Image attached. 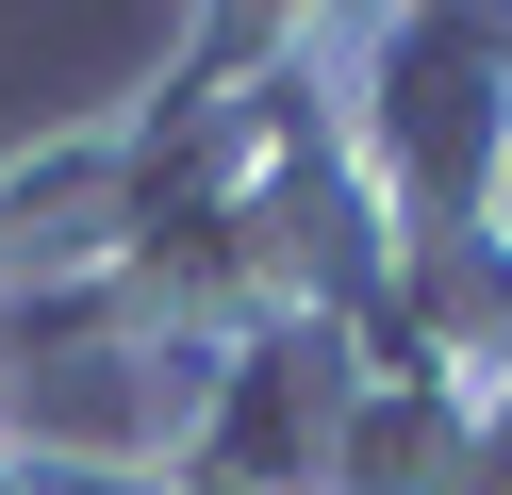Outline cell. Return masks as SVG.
<instances>
[{"label":"cell","mask_w":512,"mask_h":495,"mask_svg":"<svg viewBox=\"0 0 512 495\" xmlns=\"http://www.w3.org/2000/svg\"><path fill=\"white\" fill-rule=\"evenodd\" d=\"M496 231H512V182H496Z\"/></svg>","instance_id":"cell-3"},{"label":"cell","mask_w":512,"mask_h":495,"mask_svg":"<svg viewBox=\"0 0 512 495\" xmlns=\"http://www.w3.org/2000/svg\"><path fill=\"white\" fill-rule=\"evenodd\" d=\"M347 380H364V330L347 314H281L248 347L199 363L149 495H314L331 479V429H347Z\"/></svg>","instance_id":"cell-1"},{"label":"cell","mask_w":512,"mask_h":495,"mask_svg":"<svg viewBox=\"0 0 512 495\" xmlns=\"http://www.w3.org/2000/svg\"><path fill=\"white\" fill-rule=\"evenodd\" d=\"M0 495H67V462H34L17 429H0Z\"/></svg>","instance_id":"cell-2"}]
</instances>
